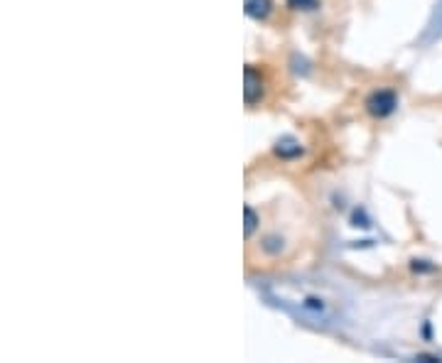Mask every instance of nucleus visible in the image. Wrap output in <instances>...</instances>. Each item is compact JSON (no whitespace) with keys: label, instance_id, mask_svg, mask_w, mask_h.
<instances>
[{"label":"nucleus","instance_id":"f257e3e1","mask_svg":"<svg viewBox=\"0 0 442 363\" xmlns=\"http://www.w3.org/2000/svg\"><path fill=\"white\" fill-rule=\"evenodd\" d=\"M263 292L271 304L290 312L305 324L329 326L342 317V300L322 280H278Z\"/></svg>","mask_w":442,"mask_h":363},{"label":"nucleus","instance_id":"f03ea898","mask_svg":"<svg viewBox=\"0 0 442 363\" xmlns=\"http://www.w3.org/2000/svg\"><path fill=\"white\" fill-rule=\"evenodd\" d=\"M398 108V96L388 88H381V91H374V94L366 99V110H369L374 118H386L391 116L393 110Z\"/></svg>","mask_w":442,"mask_h":363},{"label":"nucleus","instance_id":"7ed1b4c3","mask_svg":"<svg viewBox=\"0 0 442 363\" xmlns=\"http://www.w3.org/2000/svg\"><path fill=\"white\" fill-rule=\"evenodd\" d=\"M260 96H263V79H260V74L256 72L253 66H246V86H243V99H246V104H249V106H253Z\"/></svg>","mask_w":442,"mask_h":363},{"label":"nucleus","instance_id":"20e7f679","mask_svg":"<svg viewBox=\"0 0 442 363\" xmlns=\"http://www.w3.org/2000/svg\"><path fill=\"white\" fill-rule=\"evenodd\" d=\"M243 10L253 20H265L273 12V0H243Z\"/></svg>","mask_w":442,"mask_h":363},{"label":"nucleus","instance_id":"39448f33","mask_svg":"<svg viewBox=\"0 0 442 363\" xmlns=\"http://www.w3.org/2000/svg\"><path fill=\"white\" fill-rule=\"evenodd\" d=\"M276 155L278 157H282V160H290V157L302 155V145H300L295 138H282L276 143Z\"/></svg>","mask_w":442,"mask_h":363},{"label":"nucleus","instance_id":"423d86ee","mask_svg":"<svg viewBox=\"0 0 442 363\" xmlns=\"http://www.w3.org/2000/svg\"><path fill=\"white\" fill-rule=\"evenodd\" d=\"M287 6L293 10H315L320 8V0H287Z\"/></svg>","mask_w":442,"mask_h":363},{"label":"nucleus","instance_id":"0eeeda50","mask_svg":"<svg viewBox=\"0 0 442 363\" xmlns=\"http://www.w3.org/2000/svg\"><path fill=\"white\" fill-rule=\"evenodd\" d=\"M246 236H251V233L256 231V224H258V216H256V211L251 209V206H246Z\"/></svg>","mask_w":442,"mask_h":363}]
</instances>
